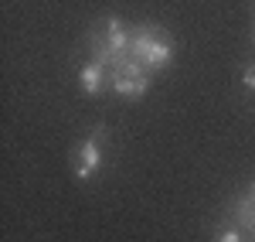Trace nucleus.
Wrapping results in <instances>:
<instances>
[{
	"label": "nucleus",
	"instance_id": "obj_1",
	"mask_svg": "<svg viewBox=\"0 0 255 242\" xmlns=\"http://www.w3.org/2000/svg\"><path fill=\"white\" fill-rule=\"evenodd\" d=\"M129 55H133V61H139L143 68H163V65L170 61V55H174L170 34H163L160 27H139V31H133Z\"/></svg>",
	"mask_w": 255,
	"mask_h": 242
},
{
	"label": "nucleus",
	"instance_id": "obj_2",
	"mask_svg": "<svg viewBox=\"0 0 255 242\" xmlns=\"http://www.w3.org/2000/svg\"><path fill=\"white\" fill-rule=\"evenodd\" d=\"M146 85H150V75L143 72L139 61H123L116 68V75H113V89L119 96H143Z\"/></svg>",
	"mask_w": 255,
	"mask_h": 242
},
{
	"label": "nucleus",
	"instance_id": "obj_3",
	"mask_svg": "<svg viewBox=\"0 0 255 242\" xmlns=\"http://www.w3.org/2000/svg\"><path fill=\"white\" fill-rule=\"evenodd\" d=\"M99 137H102V130L92 133V140L75 147V174L79 178H92V171L99 167Z\"/></svg>",
	"mask_w": 255,
	"mask_h": 242
},
{
	"label": "nucleus",
	"instance_id": "obj_4",
	"mask_svg": "<svg viewBox=\"0 0 255 242\" xmlns=\"http://www.w3.org/2000/svg\"><path fill=\"white\" fill-rule=\"evenodd\" d=\"M79 82H82V89H85V92H99V89H102V65H85V68H82L79 72Z\"/></svg>",
	"mask_w": 255,
	"mask_h": 242
},
{
	"label": "nucleus",
	"instance_id": "obj_5",
	"mask_svg": "<svg viewBox=\"0 0 255 242\" xmlns=\"http://www.w3.org/2000/svg\"><path fill=\"white\" fill-rule=\"evenodd\" d=\"M215 242H242V236H238V232H225V236H218Z\"/></svg>",
	"mask_w": 255,
	"mask_h": 242
},
{
	"label": "nucleus",
	"instance_id": "obj_6",
	"mask_svg": "<svg viewBox=\"0 0 255 242\" xmlns=\"http://www.w3.org/2000/svg\"><path fill=\"white\" fill-rule=\"evenodd\" d=\"M245 85H249V89H255V68H249V72H245Z\"/></svg>",
	"mask_w": 255,
	"mask_h": 242
}]
</instances>
